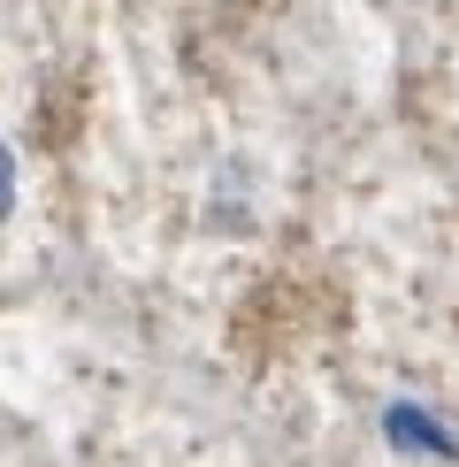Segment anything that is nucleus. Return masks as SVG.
<instances>
[{
    "mask_svg": "<svg viewBox=\"0 0 459 467\" xmlns=\"http://www.w3.org/2000/svg\"><path fill=\"white\" fill-rule=\"evenodd\" d=\"M8 207H15V161H8V146H0V223H8Z\"/></svg>",
    "mask_w": 459,
    "mask_h": 467,
    "instance_id": "nucleus-1",
    "label": "nucleus"
}]
</instances>
